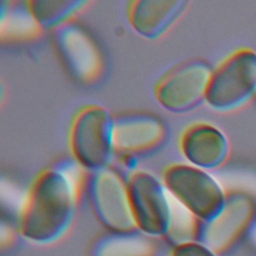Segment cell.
Segmentation results:
<instances>
[{
  "instance_id": "obj_8",
  "label": "cell",
  "mask_w": 256,
  "mask_h": 256,
  "mask_svg": "<svg viewBox=\"0 0 256 256\" xmlns=\"http://www.w3.org/2000/svg\"><path fill=\"white\" fill-rule=\"evenodd\" d=\"M256 217V206L244 193L228 194L222 210L207 222H197L195 239L222 255L245 237Z\"/></svg>"
},
{
  "instance_id": "obj_5",
  "label": "cell",
  "mask_w": 256,
  "mask_h": 256,
  "mask_svg": "<svg viewBox=\"0 0 256 256\" xmlns=\"http://www.w3.org/2000/svg\"><path fill=\"white\" fill-rule=\"evenodd\" d=\"M127 184L138 231L150 238H168L176 211L171 201L172 195L163 180L150 172L136 171Z\"/></svg>"
},
{
  "instance_id": "obj_7",
  "label": "cell",
  "mask_w": 256,
  "mask_h": 256,
  "mask_svg": "<svg viewBox=\"0 0 256 256\" xmlns=\"http://www.w3.org/2000/svg\"><path fill=\"white\" fill-rule=\"evenodd\" d=\"M212 71L200 59L178 64L157 82L154 89L156 100L172 113L182 114L194 110L205 102Z\"/></svg>"
},
{
  "instance_id": "obj_11",
  "label": "cell",
  "mask_w": 256,
  "mask_h": 256,
  "mask_svg": "<svg viewBox=\"0 0 256 256\" xmlns=\"http://www.w3.org/2000/svg\"><path fill=\"white\" fill-rule=\"evenodd\" d=\"M180 149L188 164L210 170L221 166L227 160L230 144L220 128L201 122L189 126L183 132Z\"/></svg>"
},
{
  "instance_id": "obj_6",
  "label": "cell",
  "mask_w": 256,
  "mask_h": 256,
  "mask_svg": "<svg viewBox=\"0 0 256 256\" xmlns=\"http://www.w3.org/2000/svg\"><path fill=\"white\" fill-rule=\"evenodd\" d=\"M85 192L90 209L109 232H131L136 227L127 181L111 167L89 172Z\"/></svg>"
},
{
  "instance_id": "obj_13",
  "label": "cell",
  "mask_w": 256,
  "mask_h": 256,
  "mask_svg": "<svg viewBox=\"0 0 256 256\" xmlns=\"http://www.w3.org/2000/svg\"><path fill=\"white\" fill-rule=\"evenodd\" d=\"M150 237L138 230L109 232L99 236L90 246L88 256H152Z\"/></svg>"
},
{
  "instance_id": "obj_10",
  "label": "cell",
  "mask_w": 256,
  "mask_h": 256,
  "mask_svg": "<svg viewBox=\"0 0 256 256\" xmlns=\"http://www.w3.org/2000/svg\"><path fill=\"white\" fill-rule=\"evenodd\" d=\"M166 136L162 120L150 113L131 112L118 115L114 123V144L118 153L137 156L157 148Z\"/></svg>"
},
{
  "instance_id": "obj_4",
  "label": "cell",
  "mask_w": 256,
  "mask_h": 256,
  "mask_svg": "<svg viewBox=\"0 0 256 256\" xmlns=\"http://www.w3.org/2000/svg\"><path fill=\"white\" fill-rule=\"evenodd\" d=\"M256 94V51L241 48L227 56L212 71L206 104L214 111L229 112Z\"/></svg>"
},
{
  "instance_id": "obj_9",
  "label": "cell",
  "mask_w": 256,
  "mask_h": 256,
  "mask_svg": "<svg viewBox=\"0 0 256 256\" xmlns=\"http://www.w3.org/2000/svg\"><path fill=\"white\" fill-rule=\"evenodd\" d=\"M56 50L71 75L81 82L94 81L102 69L100 52L89 33L72 20L53 32Z\"/></svg>"
},
{
  "instance_id": "obj_2",
  "label": "cell",
  "mask_w": 256,
  "mask_h": 256,
  "mask_svg": "<svg viewBox=\"0 0 256 256\" xmlns=\"http://www.w3.org/2000/svg\"><path fill=\"white\" fill-rule=\"evenodd\" d=\"M115 117L104 106L87 105L75 115L69 135L75 161L89 172L110 167L114 158Z\"/></svg>"
},
{
  "instance_id": "obj_16",
  "label": "cell",
  "mask_w": 256,
  "mask_h": 256,
  "mask_svg": "<svg viewBox=\"0 0 256 256\" xmlns=\"http://www.w3.org/2000/svg\"><path fill=\"white\" fill-rule=\"evenodd\" d=\"M152 256H154V255H152Z\"/></svg>"
},
{
  "instance_id": "obj_12",
  "label": "cell",
  "mask_w": 256,
  "mask_h": 256,
  "mask_svg": "<svg viewBox=\"0 0 256 256\" xmlns=\"http://www.w3.org/2000/svg\"><path fill=\"white\" fill-rule=\"evenodd\" d=\"M187 5L183 0H137L129 4L127 16L138 35L155 40L175 24Z\"/></svg>"
},
{
  "instance_id": "obj_14",
  "label": "cell",
  "mask_w": 256,
  "mask_h": 256,
  "mask_svg": "<svg viewBox=\"0 0 256 256\" xmlns=\"http://www.w3.org/2000/svg\"><path fill=\"white\" fill-rule=\"evenodd\" d=\"M27 7L38 27L42 29H56L71 21L87 1L82 0H31Z\"/></svg>"
},
{
  "instance_id": "obj_3",
  "label": "cell",
  "mask_w": 256,
  "mask_h": 256,
  "mask_svg": "<svg viewBox=\"0 0 256 256\" xmlns=\"http://www.w3.org/2000/svg\"><path fill=\"white\" fill-rule=\"evenodd\" d=\"M162 180L172 197L199 222L213 219L226 203L228 194L208 170L173 164L165 169Z\"/></svg>"
},
{
  "instance_id": "obj_1",
  "label": "cell",
  "mask_w": 256,
  "mask_h": 256,
  "mask_svg": "<svg viewBox=\"0 0 256 256\" xmlns=\"http://www.w3.org/2000/svg\"><path fill=\"white\" fill-rule=\"evenodd\" d=\"M73 163L60 162L43 170L33 181L18 224L27 242L47 246L70 229L76 214L78 189Z\"/></svg>"
},
{
  "instance_id": "obj_15",
  "label": "cell",
  "mask_w": 256,
  "mask_h": 256,
  "mask_svg": "<svg viewBox=\"0 0 256 256\" xmlns=\"http://www.w3.org/2000/svg\"><path fill=\"white\" fill-rule=\"evenodd\" d=\"M170 256H220L211 248L196 239L173 245Z\"/></svg>"
}]
</instances>
